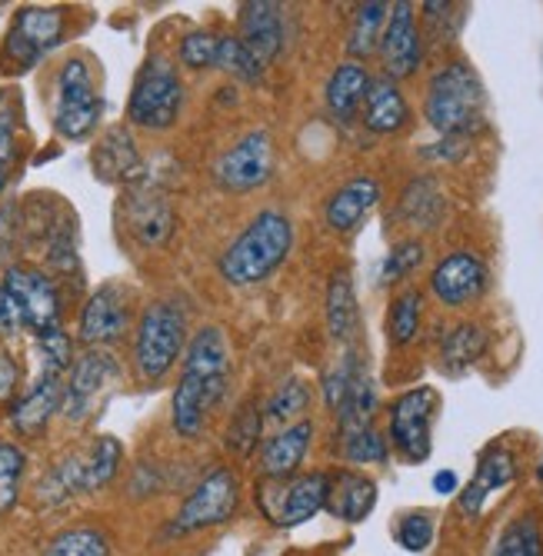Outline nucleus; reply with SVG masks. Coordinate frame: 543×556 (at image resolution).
Here are the masks:
<instances>
[{
	"label": "nucleus",
	"mask_w": 543,
	"mask_h": 556,
	"mask_svg": "<svg viewBox=\"0 0 543 556\" xmlns=\"http://www.w3.org/2000/svg\"><path fill=\"white\" fill-rule=\"evenodd\" d=\"M21 207L14 204H0V267H11L14 254H17V243H21Z\"/></svg>",
	"instance_id": "obj_44"
},
{
	"label": "nucleus",
	"mask_w": 543,
	"mask_h": 556,
	"mask_svg": "<svg viewBox=\"0 0 543 556\" xmlns=\"http://www.w3.org/2000/svg\"><path fill=\"white\" fill-rule=\"evenodd\" d=\"M293 250V220L283 211H261L251 217L217 261V274L227 287L247 290L270 280Z\"/></svg>",
	"instance_id": "obj_1"
},
{
	"label": "nucleus",
	"mask_w": 543,
	"mask_h": 556,
	"mask_svg": "<svg viewBox=\"0 0 543 556\" xmlns=\"http://www.w3.org/2000/svg\"><path fill=\"white\" fill-rule=\"evenodd\" d=\"M187 346V311L177 300H151L134 324V370L143 383H161Z\"/></svg>",
	"instance_id": "obj_4"
},
{
	"label": "nucleus",
	"mask_w": 543,
	"mask_h": 556,
	"mask_svg": "<svg viewBox=\"0 0 543 556\" xmlns=\"http://www.w3.org/2000/svg\"><path fill=\"white\" fill-rule=\"evenodd\" d=\"M314 403V387L304 377H287L277 383V390L267 396L264 403V417L287 427V424H298L304 420V414L311 410Z\"/></svg>",
	"instance_id": "obj_32"
},
{
	"label": "nucleus",
	"mask_w": 543,
	"mask_h": 556,
	"mask_svg": "<svg viewBox=\"0 0 543 556\" xmlns=\"http://www.w3.org/2000/svg\"><path fill=\"white\" fill-rule=\"evenodd\" d=\"M217 47H220V34L211 30H190L180 47H177V58L187 71H214L217 64Z\"/></svg>",
	"instance_id": "obj_41"
},
{
	"label": "nucleus",
	"mask_w": 543,
	"mask_h": 556,
	"mask_svg": "<svg viewBox=\"0 0 543 556\" xmlns=\"http://www.w3.org/2000/svg\"><path fill=\"white\" fill-rule=\"evenodd\" d=\"M424 117L443 137H473L487 124V90L480 74L467 61L443 64L427 84Z\"/></svg>",
	"instance_id": "obj_2"
},
{
	"label": "nucleus",
	"mask_w": 543,
	"mask_h": 556,
	"mask_svg": "<svg viewBox=\"0 0 543 556\" xmlns=\"http://www.w3.org/2000/svg\"><path fill=\"white\" fill-rule=\"evenodd\" d=\"M124 467V443L111 433L93 437L84 450L67 453L37 483V500L47 507H64L77 496L108 490Z\"/></svg>",
	"instance_id": "obj_3"
},
{
	"label": "nucleus",
	"mask_w": 543,
	"mask_h": 556,
	"mask_svg": "<svg viewBox=\"0 0 543 556\" xmlns=\"http://www.w3.org/2000/svg\"><path fill=\"white\" fill-rule=\"evenodd\" d=\"M17 330H21V327H17L14 307H11V300H8V290L0 287V340L11 337V333H17Z\"/></svg>",
	"instance_id": "obj_46"
},
{
	"label": "nucleus",
	"mask_w": 543,
	"mask_h": 556,
	"mask_svg": "<svg viewBox=\"0 0 543 556\" xmlns=\"http://www.w3.org/2000/svg\"><path fill=\"white\" fill-rule=\"evenodd\" d=\"M214 71H224L243 84H261L264 77V67L251 58V50H247L237 34H220V47H217V64Z\"/></svg>",
	"instance_id": "obj_39"
},
{
	"label": "nucleus",
	"mask_w": 543,
	"mask_h": 556,
	"mask_svg": "<svg viewBox=\"0 0 543 556\" xmlns=\"http://www.w3.org/2000/svg\"><path fill=\"white\" fill-rule=\"evenodd\" d=\"M493 556H543V527L536 514L514 517L493 546Z\"/></svg>",
	"instance_id": "obj_38"
},
{
	"label": "nucleus",
	"mask_w": 543,
	"mask_h": 556,
	"mask_svg": "<svg viewBox=\"0 0 543 556\" xmlns=\"http://www.w3.org/2000/svg\"><path fill=\"white\" fill-rule=\"evenodd\" d=\"M490 346V333L480 324H457L447 333L440 337V370L447 374H467L470 367H477L483 361V353Z\"/></svg>",
	"instance_id": "obj_29"
},
{
	"label": "nucleus",
	"mask_w": 543,
	"mask_h": 556,
	"mask_svg": "<svg viewBox=\"0 0 543 556\" xmlns=\"http://www.w3.org/2000/svg\"><path fill=\"white\" fill-rule=\"evenodd\" d=\"M224 396V387L197 377L190 370H180V380L171 396V427L184 440H197L207 427V414L217 407V400Z\"/></svg>",
	"instance_id": "obj_19"
},
{
	"label": "nucleus",
	"mask_w": 543,
	"mask_h": 556,
	"mask_svg": "<svg viewBox=\"0 0 543 556\" xmlns=\"http://www.w3.org/2000/svg\"><path fill=\"white\" fill-rule=\"evenodd\" d=\"M104 117V93L97 87L93 67L84 58H67L54 77L51 124L54 134L67 143L90 140Z\"/></svg>",
	"instance_id": "obj_5"
},
{
	"label": "nucleus",
	"mask_w": 543,
	"mask_h": 556,
	"mask_svg": "<svg viewBox=\"0 0 543 556\" xmlns=\"http://www.w3.org/2000/svg\"><path fill=\"white\" fill-rule=\"evenodd\" d=\"M314 443V420L287 424L261 443V480H290L298 477Z\"/></svg>",
	"instance_id": "obj_21"
},
{
	"label": "nucleus",
	"mask_w": 543,
	"mask_h": 556,
	"mask_svg": "<svg viewBox=\"0 0 543 556\" xmlns=\"http://www.w3.org/2000/svg\"><path fill=\"white\" fill-rule=\"evenodd\" d=\"M24 477H27V450L14 440H0V517L17 507Z\"/></svg>",
	"instance_id": "obj_37"
},
{
	"label": "nucleus",
	"mask_w": 543,
	"mask_h": 556,
	"mask_svg": "<svg viewBox=\"0 0 543 556\" xmlns=\"http://www.w3.org/2000/svg\"><path fill=\"white\" fill-rule=\"evenodd\" d=\"M24 100L17 87H0V167H14L21 157Z\"/></svg>",
	"instance_id": "obj_35"
},
{
	"label": "nucleus",
	"mask_w": 543,
	"mask_h": 556,
	"mask_svg": "<svg viewBox=\"0 0 543 556\" xmlns=\"http://www.w3.org/2000/svg\"><path fill=\"white\" fill-rule=\"evenodd\" d=\"M424 264V243L420 240H401L390 247V254L380 264V283H401Z\"/></svg>",
	"instance_id": "obj_42"
},
{
	"label": "nucleus",
	"mask_w": 543,
	"mask_h": 556,
	"mask_svg": "<svg viewBox=\"0 0 543 556\" xmlns=\"http://www.w3.org/2000/svg\"><path fill=\"white\" fill-rule=\"evenodd\" d=\"M240 496H243L240 473L233 467H214L193 483V490L184 496V503L177 507V514L164 533L167 536H187V533L224 527L237 517Z\"/></svg>",
	"instance_id": "obj_8"
},
{
	"label": "nucleus",
	"mask_w": 543,
	"mask_h": 556,
	"mask_svg": "<svg viewBox=\"0 0 543 556\" xmlns=\"http://www.w3.org/2000/svg\"><path fill=\"white\" fill-rule=\"evenodd\" d=\"M377 54L383 61V77L390 80H404L420 71L424 37L417 30V14L411 4H390V17H387Z\"/></svg>",
	"instance_id": "obj_17"
},
{
	"label": "nucleus",
	"mask_w": 543,
	"mask_h": 556,
	"mask_svg": "<svg viewBox=\"0 0 543 556\" xmlns=\"http://www.w3.org/2000/svg\"><path fill=\"white\" fill-rule=\"evenodd\" d=\"M433 533H437V523H433V514H427V510L404 514V517L397 520V527H393V540H397L407 553H424V549H430Z\"/></svg>",
	"instance_id": "obj_43"
},
{
	"label": "nucleus",
	"mask_w": 543,
	"mask_h": 556,
	"mask_svg": "<svg viewBox=\"0 0 543 556\" xmlns=\"http://www.w3.org/2000/svg\"><path fill=\"white\" fill-rule=\"evenodd\" d=\"M117 380H121V361L114 353L101 350V346H87L80 357H74V364L67 370L61 414L71 424H87L104 407V400L114 393Z\"/></svg>",
	"instance_id": "obj_11"
},
{
	"label": "nucleus",
	"mask_w": 543,
	"mask_h": 556,
	"mask_svg": "<svg viewBox=\"0 0 543 556\" xmlns=\"http://www.w3.org/2000/svg\"><path fill=\"white\" fill-rule=\"evenodd\" d=\"M67 40V8H21L0 43V71L27 74Z\"/></svg>",
	"instance_id": "obj_7"
},
{
	"label": "nucleus",
	"mask_w": 543,
	"mask_h": 556,
	"mask_svg": "<svg viewBox=\"0 0 543 556\" xmlns=\"http://www.w3.org/2000/svg\"><path fill=\"white\" fill-rule=\"evenodd\" d=\"M361 121L370 134H397L411 124V104L397 80L370 77V90L361 108Z\"/></svg>",
	"instance_id": "obj_27"
},
{
	"label": "nucleus",
	"mask_w": 543,
	"mask_h": 556,
	"mask_svg": "<svg viewBox=\"0 0 543 556\" xmlns=\"http://www.w3.org/2000/svg\"><path fill=\"white\" fill-rule=\"evenodd\" d=\"M383 187L377 177H351L348 184H340L324 204V224L333 233H351L364 224V217L380 204Z\"/></svg>",
	"instance_id": "obj_23"
},
{
	"label": "nucleus",
	"mask_w": 543,
	"mask_h": 556,
	"mask_svg": "<svg viewBox=\"0 0 543 556\" xmlns=\"http://www.w3.org/2000/svg\"><path fill=\"white\" fill-rule=\"evenodd\" d=\"M134 327V300L124 283H101L90 290L77 317V340L84 346L111 350Z\"/></svg>",
	"instance_id": "obj_14"
},
{
	"label": "nucleus",
	"mask_w": 543,
	"mask_h": 556,
	"mask_svg": "<svg viewBox=\"0 0 543 556\" xmlns=\"http://www.w3.org/2000/svg\"><path fill=\"white\" fill-rule=\"evenodd\" d=\"M261 427H264V414L261 407L251 400L233 414L230 427H227V446L237 453V457H251L261 443Z\"/></svg>",
	"instance_id": "obj_40"
},
{
	"label": "nucleus",
	"mask_w": 543,
	"mask_h": 556,
	"mask_svg": "<svg viewBox=\"0 0 543 556\" xmlns=\"http://www.w3.org/2000/svg\"><path fill=\"white\" fill-rule=\"evenodd\" d=\"M424 324V293L417 287L401 290L387 307V340L390 346H411Z\"/></svg>",
	"instance_id": "obj_30"
},
{
	"label": "nucleus",
	"mask_w": 543,
	"mask_h": 556,
	"mask_svg": "<svg viewBox=\"0 0 543 556\" xmlns=\"http://www.w3.org/2000/svg\"><path fill=\"white\" fill-rule=\"evenodd\" d=\"M43 556H114V546L104 527L74 523L51 536Z\"/></svg>",
	"instance_id": "obj_33"
},
{
	"label": "nucleus",
	"mask_w": 543,
	"mask_h": 556,
	"mask_svg": "<svg viewBox=\"0 0 543 556\" xmlns=\"http://www.w3.org/2000/svg\"><path fill=\"white\" fill-rule=\"evenodd\" d=\"M490 287V267L473 250H454V254L440 257L430 270V293L451 311H464L477 303Z\"/></svg>",
	"instance_id": "obj_15"
},
{
	"label": "nucleus",
	"mask_w": 543,
	"mask_h": 556,
	"mask_svg": "<svg viewBox=\"0 0 543 556\" xmlns=\"http://www.w3.org/2000/svg\"><path fill=\"white\" fill-rule=\"evenodd\" d=\"M387 17H390V4H383V0H370V4H361L354 11L351 30H348V54L354 61H364V58L377 54Z\"/></svg>",
	"instance_id": "obj_31"
},
{
	"label": "nucleus",
	"mask_w": 543,
	"mask_h": 556,
	"mask_svg": "<svg viewBox=\"0 0 543 556\" xmlns=\"http://www.w3.org/2000/svg\"><path fill=\"white\" fill-rule=\"evenodd\" d=\"M124 224L140 247H161L174 233V211L161 193L147 190L140 180V184H134V190L127 197Z\"/></svg>",
	"instance_id": "obj_24"
},
{
	"label": "nucleus",
	"mask_w": 543,
	"mask_h": 556,
	"mask_svg": "<svg viewBox=\"0 0 543 556\" xmlns=\"http://www.w3.org/2000/svg\"><path fill=\"white\" fill-rule=\"evenodd\" d=\"M536 480L543 483V453H540V464H536Z\"/></svg>",
	"instance_id": "obj_49"
},
{
	"label": "nucleus",
	"mask_w": 543,
	"mask_h": 556,
	"mask_svg": "<svg viewBox=\"0 0 543 556\" xmlns=\"http://www.w3.org/2000/svg\"><path fill=\"white\" fill-rule=\"evenodd\" d=\"M0 287L8 290L21 330L43 337L64 327V293L54 274H47L43 267L34 264H11Z\"/></svg>",
	"instance_id": "obj_9"
},
{
	"label": "nucleus",
	"mask_w": 543,
	"mask_h": 556,
	"mask_svg": "<svg viewBox=\"0 0 543 556\" xmlns=\"http://www.w3.org/2000/svg\"><path fill=\"white\" fill-rule=\"evenodd\" d=\"M8 180H11V170H8V167H0V193H4Z\"/></svg>",
	"instance_id": "obj_48"
},
{
	"label": "nucleus",
	"mask_w": 543,
	"mask_h": 556,
	"mask_svg": "<svg viewBox=\"0 0 543 556\" xmlns=\"http://www.w3.org/2000/svg\"><path fill=\"white\" fill-rule=\"evenodd\" d=\"M184 80L180 71L161 58L151 54L134 77L130 97H127V121L140 130H171L184 114Z\"/></svg>",
	"instance_id": "obj_6"
},
{
	"label": "nucleus",
	"mask_w": 543,
	"mask_h": 556,
	"mask_svg": "<svg viewBox=\"0 0 543 556\" xmlns=\"http://www.w3.org/2000/svg\"><path fill=\"white\" fill-rule=\"evenodd\" d=\"M90 167H93V177L104 180V184H130V187L140 184L143 180V161H140L134 134L127 127L104 130V137L93 143Z\"/></svg>",
	"instance_id": "obj_22"
},
{
	"label": "nucleus",
	"mask_w": 543,
	"mask_h": 556,
	"mask_svg": "<svg viewBox=\"0 0 543 556\" xmlns=\"http://www.w3.org/2000/svg\"><path fill=\"white\" fill-rule=\"evenodd\" d=\"M433 490L440 496H454V493H460V477L454 470H437L433 473Z\"/></svg>",
	"instance_id": "obj_47"
},
{
	"label": "nucleus",
	"mask_w": 543,
	"mask_h": 556,
	"mask_svg": "<svg viewBox=\"0 0 543 556\" xmlns=\"http://www.w3.org/2000/svg\"><path fill=\"white\" fill-rule=\"evenodd\" d=\"M340 457L343 464L354 467H367V464H387L390 457V443L387 437L370 424V427H357V430H340Z\"/></svg>",
	"instance_id": "obj_36"
},
{
	"label": "nucleus",
	"mask_w": 543,
	"mask_h": 556,
	"mask_svg": "<svg viewBox=\"0 0 543 556\" xmlns=\"http://www.w3.org/2000/svg\"><path fill=\"white\" fill-rule=\"evenodd\" d=\"M443 211H447V204H443V193H440V187H437L433 177L411 180V187L401 197V214L414 227H424V230L437 227L440 217H443Z\"/></svg>",
	"instance_id": "obj_34"
},
{
	"label": "nucleus",
	"mask_w": 543,
	"mask_h": 556,
	"mask_svg": "<svg viewBox=\"0 0 543 556\" xmlns=\"http://www.w3.org/2000/svg\"><path fill=\"white\" fill-rule=\"evenodd\" d=\"M324 317H327L330 340L351 343L357 337V330H361V307H357V290H354L351 270H337L330 277L327 296H324Z\"/></svg>",
	"instance_id": "obj_28"
},
{
	"label": "nucleus",
	"mask_w": 543,
	"mask_h": 556,
	"mask_svg": "<svg viewBox=\"0 0 543 556\" xmlns=\"http://www.w3.org/2000/svg\"><path fill=\"white\" fill-rule=\"evenodd\" d=\"M514 480H517V457H514V453L507 446H497V443L487 446L480 464H477V470H473V477H470V483L460 486V493H457L460 514L467 520H477L483 514V507H487V500L493 493L507 490Z\"/></svg>",
	"instance_id": "obj_18"
},
{
	"label": "nucleus",
	"mask_w": 543,
	"mask_h": 556,
	"mask_svg": "<svg viewBox=\"0 0 543 556\" xmlns=\"http://www.w3.org/2000/svg\"><path fill=\"white\" fill-rule=\"evenodd\" d=\"M283 8L274 0H254V4L240 8V27L237 40L251 50V58L267 71L283 50Z\"/></svg>",
	"instance_id": "obj_20"
},
{
	"label": "nucleus",
	"mask_w": 543,
	"mask_h": 556,
	"mask_svg": "<svg viewBox=\"0 0 543 556\" xmlns=\"http://www.w3.org/2000/svg\"><path fill=\"white\" fill-rule=\"evenodd\" d=\"M440 410V393L433 387L404 390L390 403V446L401 453L407 464H424L433 453V420Z\"/></svg>",
	"instance_id": "obj_12"
},
{
	"label": "nucleus",
	"mask_w": 543,
	"mask_h": 556,
	"mask_svg": "<svg viewBox=\"0 0 543 556\" xmlns=\"http://www.w3.org/2000/svg\"><path fill=\"white\" fill-rule=\"evenodd\" d=\"M64 380H67V374L40 370L37 380L17 393V400L11 403V427L17 437H24V440L43 437V430L51 427V420L64 407Z\"/></svg>",
	"instance_id": "obj_16"
},
{
	"label": "nucleus",
	"mask_w": 543,
	"mask_h": 556,
	"mask_svg": "<svg viewBox=\"0 0 543 556\" xmlns=\"http://www.w3.org/2000/svg\"><path fill=\"white\" fill-rule=\"evenodd\" d=\"M211 177L224 193L233 197L261 190L274 177V137L264 127L247 130L214 161Z\"/></svg>",
	"instance_id": "obj_13"
},
{
	"label": "nucleus",
	"mask_w": 543,
	"mask_h": 556,
	"mask_svg": "<svg viewBox=\"0 0 543 556\" xmlns=\"http://www.w3.org/2000/svg\"><path fill=\"white\" fill-rule=\"evenodd\" d=\"M327 490H330V473L311 470L290 480H257L254 503L270 527L293 530V527L311 523L317 514H324Z\"/></svg>",
	"instance_id": "obj_10"
},
{
	"label": "nucleus",
	"mask_w": 543,
	"mask_h": 556,
	"mask_svg": "<svg viewBox=\"0 0 543 556\" xmlns=\"http://www.w3.org/2000/svg\"><path fill=\"white\" fill-rule=\"evenodd\" d=\"M21 364L14 361V353L0 343V403H14L21 393Z\"/></svg>",
	"instance_id": "obj_45"
},
{
	"label": "nucleus",
	"mask_w": 543,
	"mask_h": 556,
	"mask_svg": "<svg viewBox=\"0 0 543 556\" xmlns=\"http://www.w3.org/2000/svg\"><path fill=\"white\" fill-rule=\"evenodd\" d=\"M367 90H370V74L364 64L357 61H343L333 67V74L327 77L324 84V104H327V114L337 121V124H354L361 117V108L367 100Z\"/></svg>",
	"instance_id": "obj_26"
},
{
	"label": "nucleus",
	"mask_w": 543,
	"mask_h": 556,
	"mask_svg": "<svg viewBox=\"0 0 543 556\" xmlns=\"http://www.w3.org/2000/svg\"><path fill=\"white\" fill-rule=\"evenodd\" d=\"M377 507V480L361 470H337L330 473L327 490V514L340 523H364Z\"/></svg>",
	"instance_id": "obj_25"
}]
</instances>
